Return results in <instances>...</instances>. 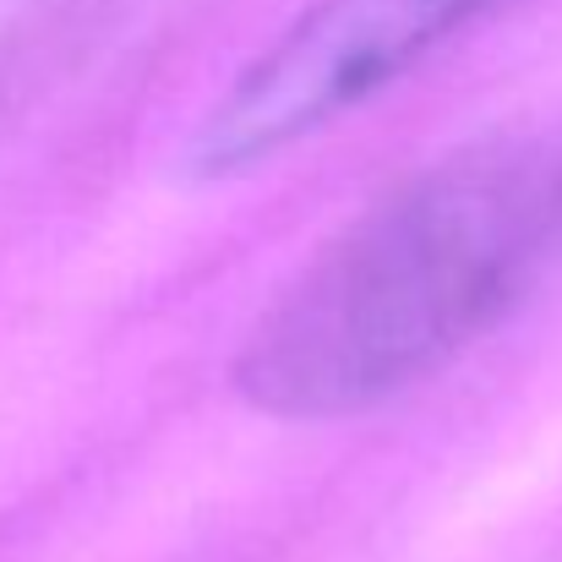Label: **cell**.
Listing matches in <instances>:
<instances>
[{
    "label": "cell",
    "mask_w": 562,
    "mask_h": 562,
    "mask_svg": "<svg viewBox=\"0 0 562 562\" xmlns=\"http://www.w3.org/2000/svg\"><path fill=\"white\" fill-rule=\"evenodd\" d=\"M562 246V143H481L372 202L257 317L235 387L345 420L470 350Z\"/></svg>",
    "instance_id": "cell-1"
},
{
    "label": "cell",
    "mask_w": 562,
    "mask_h": 562,
    "mask_svg": "<svg viewBox=\"0 0 562 562\" xmlns=\"http://www.w3.org/2000/svg\"><path fill=\"white\" fill-rule=\"evenodd\" d=\"M492 0H312L196 121L187 170L229 181L382 93Z\"/></svg>",
    "instance_id": "cell-2"
}]
</instances>
